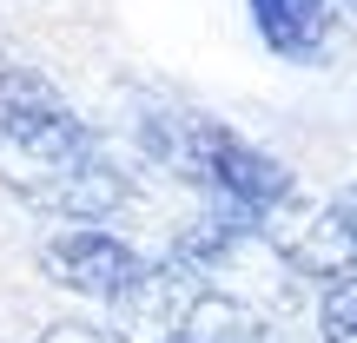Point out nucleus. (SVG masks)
Here are the masks:
<instances>
[{"label":"nucleus","mask_w":357,"mask_h":343,"mask_svg":"<svg viewBox=\"0 0 357 343\" xmlns=\"http://www.w3.org/2000/svg\"><path fill=\"white\" fill-rule=\"evenodd\" d=\"M331 218L344 225V238H351V251H357V185H344V191L331 198Z\"/></svg>","instance_id":"obj_7"},{"label":"nucleus","mask_w":357,"mask_h":343,"mask_svg":"<svg viewBox=\"0 0 357 343\" xmlns=\"http://www.w3.org/2000/svg\"><path fill=\"white\" fill-rule=\"evenodd\" d=\"M139 145L153 166H166L172 178L199 185L218 212L245 218V225H265L284 198H291V172L252 145L245 132H231L225 119L192 113V106H172V113H146L139 119Z\"/></svg>","instance_id":"obj_2"},{"label":"nucleus","mask_w":357,"mask_h":343,"mask_svg":"<svg viewBox=\"0 0 357 343\" xmlns=\"http://www.w3.org/2000/svg\"><path fill=\"white\" fill-rule=\"evenodd\" d=\"M252 7V26L278 60L291 66H318L331 53L337 33V0H245Z\"/></svg>","instance_id":"obj_4"},{"label":"nucleus","mask_w":357,"mask_h":343,"mask_svg":"<svg viewBox=\"0 0 357 343\" xmlns=\"http://www.w3.org/2000/svg\"><path fill=\"white\" fill-rule=\"evenodd\" d=\"M0 185L66 225H106L126 205L119 166L33 66H0Z\"/></svg>","instance_id":"obj_1"},{"label":"nucleus","mask_w":357,"mask_h":343,"mask_svg":"<svg viewBox=\"0 0 357 343\" xmlns=\"http://www.w3.org/2000/svg\"><path fill=\"white\" fill-rule=\"evenodd\" d=\"M40 343H132V337H119V330H93V324H53Z\"/></svg>","instance_id":"obj_6"},{"label":"nucleus","mask_w":357,"mask_h":343,"mask_svg":"<svg viewBox=\"0 0 357 343\" xmlns=\"http://www.w3.org/2000/svg\"><path fill=\"white\" fill-rule=\"evenodd\" d=\"M40 264H47V278L60 284V291L86 297V304H106V310H126L132 297L153 284V271H159L106 225H60V231H47V238H40Z\"/></svg>","instance_id":"obj_3"},{"label":"nucleus","mask_w":357,"mask_h":343,"mask_svg":"<svg viewBox=\"0 0 357 343\" xmlns=\"http://www.w3.org/2000/svg\"><path fill=\"white\" fill-rule=\"evenodd\" d=\"M318 337L324 343H357V271L318 284Z\"/></svg>","instance_id":"obj_5"}]
</instances>
